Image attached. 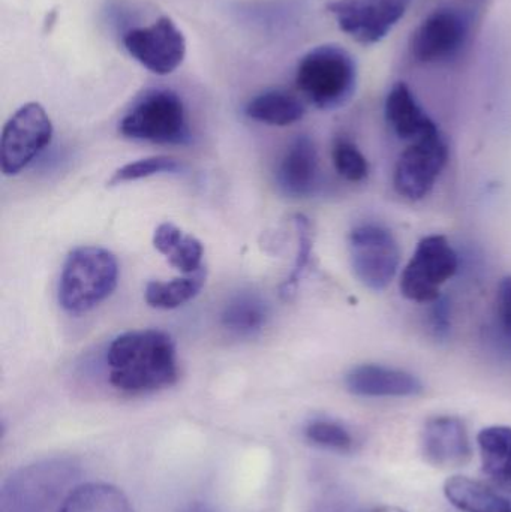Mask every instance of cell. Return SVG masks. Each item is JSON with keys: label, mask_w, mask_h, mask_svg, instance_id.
<instances>
[{"label": "cell", "mask_w": 511, "mask_h": 512, "mask_svg": "<svg viewBox=\"0 0 511 512\" xmlns=\"http://www.w3.org/2000/svg\"><path fill=\"white\" fill-rule=\"evenodd\" d=\"M108 379L126 394L155 393L177 381L176 348L161 330L120 334L107 352Z\"/></svg>", "instance_id": "obj_1"}, {"label": "cell", "mask_w": 511, "mask_h": 512, "mask_svg": "<svg viewBox=\"0 0 511 512\" xmlns=\"http://www.w3.org/2000/svg\"><path fill=\"white\" fill-rule=\"evenodd\" d=\"M78 477L80 466L66 457L24 466L3 484L0 512H62Z\"/></svg>", "instance_id": "obj_2"}, {"label": "cell", "mask_w": 511, "mask_h": 512, "mask_svg": "<svg viewBox=\"0 0 511 512\" xmlns=\"http://www.w3.org/2000/svg\"><path fill=\"white\" fill-rule=\"evenodd\" d=\"M117 279L119 264L110 251L96 246L77 248L63 264L59 304L75 315L89 312L113 294Z\"/></svg>", "instance_id": "obj_3"}, {"label": "cell", "mask_w": 511, "mask_h": 512, "mask_svg": "<svg viewBox=\"0 0 511 512\" xmlns=\"http://www.w3.org/2000/svg\"><path fill=\"white\" fill-rule=\"evenodd\" d=\"M296 84L315 107L335 110L347 104L356 92V60L339 45H320L300 60Z\"/></svg>", "instance_id": "obj_4"}, {"label": "cell", "mask_w": 511, "mask_h": 512, "mask_svg": "<svg viewBox=\"0 0 511 512\" xmlns=\"http://www.w3.org/2000/svg\"><path fill=\"white\" fill-rule=\"evenodd\" d=\"M131 140L180 144L188 138L185 105L170 89H150L134 102L119 126Z\"/></svg>", "instance_id": "obj_5"}, {"label": "cell", "mask_w": 511, "mask_h": 512, "mask_svg": "<svg viewBox=\"0 0 511 512\" xmlns=\"http://www.w3.org/2000/svg\"><path fill=\"white\" fill-rule=\"evenodd\" d=\"M458 267V254L446 237H425L402 273V294L416 303H434L441 297V286L455 276Z\"/></svg>", "instance_id": "obj_6"}, {"label": "cell", "mask_w": 511, "mask_h": 512, "mask_svg": "<svg viewBox=\"0 0 511 512\" xmlns=\"http://www.w3.org/2000/svg\"><path fill=\"white\" fill-rule=\"evenodd\" d=\"M348 246L357 279L371 291H384L401 264V249L395 236L380 225L363 224L351 231Z\"/></svg>", "instance_id": "obj_7"}, {"label": "cell", "mask_w": 511, "mask_h": 512, "mask_svg": "<svg viewBox=\"0 0 511 512\" xmlns=\"http://www.w3.org/2000/svg\"><path fill=\"white\" fill-rule=\"evenodd\" d=\"M53 138V125L36 102L23 105L6 122L0 143V161L5 176H15L27 167Z\"/></svg>", "instance_id": "obj_8"}, {"label": "cell", "mask_w": 511, "mask_h": 512, "mask_svg": "<svg viewBox=\"0 0 511 512\" xmlns=\"http://www.w3.org/2000/svg\"><path fill=\"white\" fill-rule=\"evenodd\" d=\"M447 162L449 146L440 129L413 141L396 164V192L407 200H423L431 194Z\"/></svg>", "instance_id": "obj_9"}, {"label": "cell", "mask_w": 511, "mask_h": 512, "mask_svg": "<svg viewBox=\"0 0 511 512\" xmlns=\"http://www.w3.org/2000/svg\"><path fill=\"white\" fill-rule=\"evenodd\" d=\"M470 29V17L465 12L435 9L411 35V57L425 65L453 59L467 44Z\"/></svg>", "instance_id": "obj_10"}, {"label": "cell", "mask_w": 511, "mask_h": 512, "mask_svg": "<svg viewBox=\"0 0 511 512\" xmlns=\"http://www.w3.org/2000/svg\"><path fill=\"white\" fill-rule=\"evenodd\" d=\"M413 0H333L330 14L342 32L363 45L386 38L401 21Z\"/></svg>", "instance_id": "obj_11"}, {"label": "cell", "mask_w": 511, "mask_h": 512, "mask_svg": "<svg viewBox=\"0 0 511 512\" xmlns=\"http://www.w3.org/2000/svg\"><path fill=\"white\" fill-rule=\"evenodd\" d=\"M123 45L138 63L156 75L176 71L186 56L185 36L170 17L128 30L123 35Z\"/></svg>", "instance_id": "obj_12"}, {"label": "cell", "mask_w": 511, "mask_h": 512, "mask_svg": "<svg viewBox=\"0 0 511 512\" xmlns=\"http://www.w3.org/2000/svg\"><path fill=\"white\" fill-rule=\"evenodd\" d=\"M422 451L426 462L437 468L467 465L473 456V448L464 421L449 415L431 418L423 429Z\"/></svg>", "instance_id": "obj_13"}, {"label": "cell", "mask_w": 511, "mask_h": 512, "mask_svg": "<svg viewBox=\"0 0 511 512\" xmlns=\"http://www.w3.org/2000/svg\"><path fill=\"white\" fill-rule=\"evenodd\" d=\"M347 390L354 396L381 399V397H411L422 393L423 384L407 370L381 364H362L345 376Z\"/></svg>", "instance_id": "obj_14"}, {"label": "cell", "mask_w": 511, "mask_h": 512, "mask_svg": "<svg viewBox=\"0 0 511 512\" xmlns=\"http://www.w3.org/2000/svg\"><path fill=\"white\" fill-rule=\"evenodd\" d=\"M318 152L314 140L300 135L288 147L279 165L278 179L290 197H308L318 182Z\"/></svg>", "instance_id": "obj_15"}, {"label": "cell", "mask_w": 511, "mask_h": 512, "mask_svg": "<svg viewBox=\"0 0 511 512\" xmlns=\"http://www.w3.org/2000/svg\"><path fill=\"white\" fill-rule=\"evenodd\" d=\"M444 495L459 511L511 512V487L501 484L453 477L444 484Z\"/></svg>", "instance_id": "obj_16"}, {"label": "cell", "mask_w": 511, "mask_h": 512, "mask_svg": "<svg viewBox=\"0 0 511 512\" xmlns=\"http://www.w3.org/2000/svg\"><path fill=\"white\" fill-rule=\"evenodd\" d=\"M386 119L402 140L416 141L440 129L405 83H396L390 89L386 98Z\"/></svg>", "instance_id": "obj_17"}, {"label": "cell", "mask_w": 511, "mask_h": 512, "mask_svg": "<svg viewBox=\"0 0 511 512\" xmlns=\"http://www.w3.org/2000/svg\"><path fill=\"white\" fill-rule=\"evenodd\" d=\"M153 246L159 254L165 255L174 268L183 274H194L203 270L204 249L200 240L183 234L176 225L165 222L153 234Z\"/></svg>", "instance_id": "obj_18"}, {"label": "cell", "mask_w": 511, "mask_h": 512, "mask_svg": "<svg viewBox=\"0 0 511 512\" xmlns=\"http://www.w3.org/2000/svg\"><path fill=\"white\" fill-rule=\"evenodd\" d=\"M483 472L494 483L511 487V427H486L477 436Z\"/></svg>", "instance_id": "obj_19"}, {"label": "cell", "mask_w": 511, "mask_h": 512, "mask_svg": "<svg viewBox=\"0 0 511 512\" xmlns=\"http://www.w3.org/2000/svg\"><path fill=\"white\" fill-rule=\"evenodd\" d=\"M246 116L270 126H290L302 120L305 107L297 96L284 90H267L246 105Z\"/></svg>", "instance_id": "obj_20"}, {"label": "cell", "mask_w": 511, "mask_h": 512, "mask_svg": "<svg viewBox=\"0 0 511 512\" xmlns=\"http://www.w3.org/2000/svg\"><path fill=\"white\" fill-rule=\"evenodd\" d=\"M62 512H134L128 498L114 486L87 483L75 487Z\"/></svg>", "instance_id": "obj_21"}, {"label": "cell", "mask_w": 511, "mask_h": 512, "mask_svg": "<svg viewBox=\"0 0 511 512\" xmlns=\"http://www.w3.org/2000/svg\"><path fill=\"white\" fill-rule=\"evenodd\" d=\"M204 282H206V271L204 270L189 274L188 277H182V279L179 277V279L170 280V282L153 280V282L147 283L144 297H146L147 304L155 309H177L197 297Z\"/></svg>", "instance_id": "obj_22"}, {"label": "cell", "mask_w": 511, "mask_h": 512, "mask_svg": "<svg viewBox=\"0 0 511 512\" xmlns=\"http://www.w3.org/2000/svg\"><path fill=\"white\" fill-rule=\"evenodd\" d=\"M269 310L266 303L255 295H240L227 304L222 312V325L228 331L248 336L266 325Z\"/></svg>", "instance_id": "obj_23"}, {"label": "cell", "mask_w": 511, "mask_h": 512, "mask_svg": "<svg viewBox=\"0 0 511 512\" xmlns=\"http://www.w3.org/2000/svg\"><path fill=\"white\" fill-rule=\"evenodd\" d=\"M305 436L315 447L336 453H350L354 450L356 439L353 433L338 421L318 418L305 427Z\"/></svg>", "instance_id": "obj_24"}, {"label": "cell", "mask_w": 511, "mask_h": 512, "mask_svg": "<svg viewBox=\"0 0 511 512\" xmlns=\"http://www.w3.org/2000/svg\"><path fill=\"white\" fill-rule=\"evenodd\" d=\"M332 159L339 176L344 177L348 182H363L369 176L368 159L348 138H338L335 141Z\"/></svg>", "instance_id": "obj_25"}, {"label": "cell", "mask_w": 511, "mask_h": 512, "mask_svg": "<svg viewBox=\"0 0 511 512\" xmlns=\"http://www.w3.org/2000/svg\"><path fill=\"white\" fill-rule=\"evenodd\" d=\"M182 170V164L170 156H152V158L140 159L131 162L125 167L119 168L111 177L108 185L116 186L120 183L135 182V180L147 179L156 174L177 173Z\"/></svg>", "instance_id": "obj_26"}, {"label": "cell", "mask_w": 511, "mask_h": 512, "mask_svg": "<svg viewBox=\"0 0 511 512\" xmlns=\"http://www.w3.org/2000/svg\"><path fill=\"white\" fill-rule=\"evenodd\" d=\"M296 228L297 240H299V245H297L296 264H294L290 277L282 283L281 294L284 295V297L291 294V291H293V289L296 288L297 283H299L300 276H302L306 265H308L309 258H311L312 243H314V240H312V227L305 216H297Z\"/></svg>", "instance_id": "obj_27"}, {"label": "cell", "mask_w": 511, "mask_h": 512, "mask_svg": "<svg viewBox=\"0 0 511 512\" xmlns=\"http://www.w3.org/2000/svg\"><path fill=\"white\" fill-rule=\"evenodd\" d=\"M431 304V330L434 331L435 336L444 339L450 330L449 303L443 297H440Z\"/></svg>", "instance_id": "obj_28"}, {"label": "cell", "mask_w": 511, "mask_h": 512, "mask_svg": "<svg viewBox=\"0 0 511 512\" xmlns=\"http://www.w3.org/2000/svg\"><path fill=\"white\" fill-rule=\"evenodd\" d=\"M498 315L506 330L511 333V276L504 277L498 286Z\"/></svg>", "instance_id": "obj_29"}, {"label": "cell", "mask_w": 511, "mask_h": 512, "mask_svg": "<svg viewBox=\"0 0 511 512\" xmlns=\"http://www.w3.org/2000/svg\"><path fill=\"white\" fill-rule=\"evenodd\" d=\"M371 512H407V511L401 510V508H396V507H383V508H377V510H374Z\"/></svg>", "instance_id": "obj_30"}, {"label": "cell", "mask_w": 511, "mask_h": 512, "mask_svg": "<svg viewBox=\"0 0 511 512\" xmlns=\"http://www.w3.org/2000/svg\"><path fill=\"white\" fill-rule=\"evenodd\" d=\"M194 512H203V511H194Z\"/></svg>", "instance_id": "obj_31"}]
</instances>
